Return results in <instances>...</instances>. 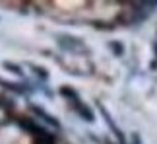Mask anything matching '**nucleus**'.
I'll use <instances>...</instances> for the list:
<instances>
[{
  "label": "nucleus",
  "instance_id": "7",
  "mask_svg": "<svg viewBox=\"0 0 157 144\" xmlns=\"http://www.w3.org/2000/svg\"><path fill=\"white\" fill-rule=\"evenodd\" d=\"M134 144H142V140H140V136H138V134H134Z\"/></svg>",
  "mask_w": 157,
  "mask_h": 144
},
{
  "label": "nucleus",
  "instance_id": "2",
  "mask_svg": "<svg viewBox=\"0 0 157 144\" xmlns=\"http://www.w3.org/2000/svg\"><path fill=\"white\" fill-rule=\"evenodd\" d=\"M56 43L62 47L64 51H68L70 55L86 53V45H83L78 37H72V35H56Z\"/></svg>",
  "mask_w": 157,
  "mask_h": 144
},
{
  "label": "nucleus",
  "instance_id": "4",
  "mask_svg": "<svg viewBox=\"0 0 157 144\" xmlns=\"http://www.w3.org/2000/svg\"><path fill=\"white\" fill-rule=\"evenodd\" d=\"M99 111L103 113V117H105V121H107V125H109V129L113 130V134H114V136H117V138L120 140V144H122V142H124V138H122V134H120V130H118V127H117V125L113 123V119H111V115H109V113H107V109H105V107L101 105V103H99Z\"/></svg>",
  "mask_w": 157,
  "mask_h": 144
},
{
  "label": "nucleus",
  "instance_id": "5",
  "mask_svg": "<svg viewBox=\"0 0 157 144\" xmlns=\"http://www.w3.org/2000/svg\"><path fill=\"white\" fill-rule=\"evenodd\" d=\"M4 68H8V70L14 72V74H17V76H21V78H23V70H20V66H16V64H12V62H4Z\"/></svg>",
  "mask_w": 157,
  "mask_h": 144
},
{
  "label": "nucleus",
  "instance_id": "3",
  "mask_svg": "<svg viewBox=\"0 0 157 144\" xmlns=\"http://www.w3.org/2000/svg\"><path fill=\"white\" fill-rule=\"evenodd\" d=\"M31 111H33V113H35V115H37V117H41V119H43V121H45L47 125H51L52 129H60V123H58V121H56V119H54V117H51L49 113H47V111L43 109V107L31 105Z\"/></svg>",
  "mask_w": 157,
  "mask_h": 144
},
{
  "label": "nucleus",
  "instance_id": "1",
  "mask_svg": "<svg viewBox=\"0 0 157 144\" xmlns=\"http://www.w3.org/2000/svg\"><path fill=\"white\" fill-rule=\"evenodd\" d=\"M60 94H62L64 98H68V105L78 113V115H80V119H83V121H87V123H93V119H95V117H93V111L80 99V95H78L74 90L60 88Z\"/></svg>",
  "mask_w": 157,
  "mask_h": 144
},
{
  "label": "nucleus",
  "instance_id": "6",
  "mask_svg": "<svg viewBox=\"0 0 157 144\" xmlns=\"http://www.w3.org/2000/svg\"><path fill=\"white\" fill-rule=\"evenodd\" d=\"M31 68L35 70V74H37V76H41L43 80H49V74L45 72V68H41V66H35V64H31Z\"/></svg>",
  "mask_w": 157,
  "mask_h": 144
}]
</instances>
